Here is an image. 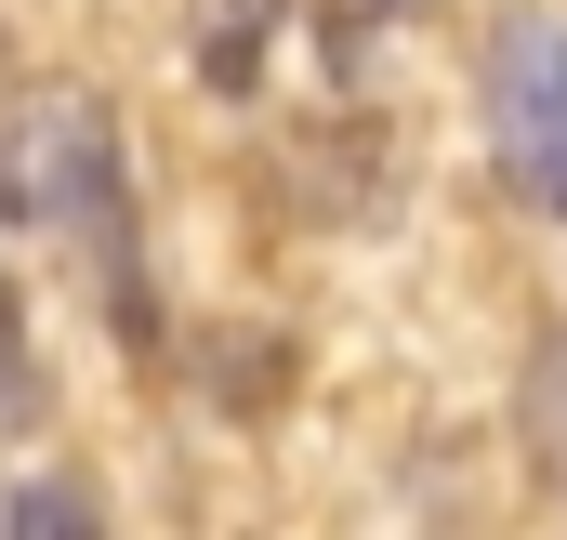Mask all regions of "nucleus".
I'll use <instances>...</instances> for the list:
<instances>
[{
    "mask_svg": "<svg viewBox=\"0 0 567 540\" xmlns=\"http://www.w3.org/2000/svg\"><path fill=\"white\" fill-rule=\"evenodd\" d=\"M13 528H93V488H13Z\"/></svg>",
    "mask_w": 567,
    "mask_h": 540,
    "instance_id": "obj_4",
    "label": "nucleus"
},
{
    "mask_svg": "<svg viewBox=\"0 0 567 540\" xmlns=\"http://www.w3.org/2000/svg\"><path fill=\"white\" fill-rule=\"evenodd\" d=\"M488 145L528 198H567V27L555 13H515L488 40Z\"/></svg>",
    "mask_w": 567,
    "mask_h": 540,
    "instance_id": "obj_2",
    "label": "nucleus"
},
{
    "mask_svg": "<svg viewBox=\"0 0 567 540\" xmlns=\"http://www.w3.org/2000/svg\"><path fill=\"white\" fill-rule=\"evenodd\" d=\"M0 370H13V303H0Z\"/></svg>",
    "mask_w": 567,
    "mask_h": 540,
    "instance_id": "obj_6",
    "label": "nucleus"
},
{
    "mask_svg": "<svg viewBox=\"0 0 567 540\" xmlns=\"http://www.w3.org/2000/svg\"><path fill=\"white\" fill-rule=\"evenodd\" d=\"M0 225H120V120L80 80H40L0 120Z\"/></svg>",
    "mask_w": 567,
    "mask_h": 540,
    "instance_id": "obj_1",
    "label": "nucleus"
},
{
    "mask_svg": "<svg viewBox=\"0 0 567 540\" xmlns=\"http://www.w3.org/2000/svg\"><path fill=\"white\" fill-rule=\"evenodd\" d=\"M185 66H198V93L251 106L278 66V0H185Z\"/></svg>",
    "mask_w": 567,
    "mask_h": 540,
    "instance_id": "obj_3",
    "label": "nucleus"
},
{
    "mask_svg": "<svg viewBox=\"0 0 567 540\" xmlns=\"http://www.w3.org/2000/svg\"><path fill=\"white\" fill-rule=\"evenodd\" d=\"M383 13H410V0H330V27L357 40V27H383Z\"/></svg>",
    "mask_w": 567,
    "mask_h": 540,
    "instance_id": "obj_5",
    "label": "nucleus"
}]
</instances>
